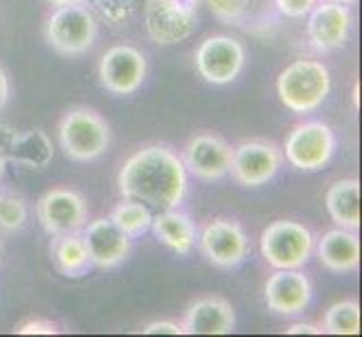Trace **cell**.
I'll use <instances>...</instances> for the list:
<instances>
[{
	"label": "cell",
	"instance_id": "6da1fadb",
	"mask_svg": "<svg viewBox=\"0 0 362 337\" xmlns=\"http://www.w3.org/2000/svg\"><path fill=\"white\" fill-rule=\"evenodd\" d=\"M117 189L122 198L158 211L180 207L187 196V169L171 148L144 146L124 162L117 173Z\"/></svg>",
	"mask_w": 362,
	"mask_h": 337
},
{
	"label": "cell",
	"instance_id": "7a4b0ae2",
	"mask_svg": "<svg viewBox=\"0 0 362 337\" xmlns=\"http://www.w3.org/2000/svg\"><path fill=\"white\" fill-rule=\"evenodd\" d=\"M331 93V72L315 59H297L277 77L279 102L295 115L317 110Z\"/></svg>",
	"mask_w": 362,
	"mask_h": 337
},
{
	"label": "cell",
	"instance_id": "3957f363",
	"mask_svg": "<svg viewBox=\"0 0 362 337\" xmlns=\"http://www.w3.org/2000/svg\"><path fill=\"white\" fill-rule=\"evenodd\" d=\"M59 146L74 162H93L110 146V126L97 110L88 106L70 108L59 122Z\"/></svg>",
	"mask_w": 362,
	"mask_h": 337
},
{
	"label": "cell",
	"instance_id": "277c9868",
	"mask_svg": "<svg viewBox=\"0 0 362 337\" xmlns=\"http://www.w3.org/2000/svg\"><path fill=\"white\" fill-rule=\"evenodd\" d=\"M261 256L274 270H302L315 252V239L297 220H274L261 232Z\"/></svg>",
	"mask_w": 362,
	"mask_h": 337
},
{
	"label": "cell",
	"instance_id": "5b68a950",
	"mask_svg": "<svg viewBox=\"0 0 362 337\" xmlns=\"http://www.w3.org/2000/svg\"><path fill=\"white\" fill-rule=\"evenodd\" d=\"M95 14L83 3L61 5L45 20V41L61 57H81L97 41Z\"/></svg>",
	"mask_w": 362,
	"mask_h": 337
},
{
	"label": "cell",
	"instance_id": "8992f818",
	"mask_svg": "<svg viewBox=\"0 0 362 337\" xmlns=\"http://www.w3.org/2000/svg\"><path fill=\"white\" fill-rule=\"evenodd\" d=\"M201 0H146L144 28L158 45H178L198 28Z\"/></svg>",
	"mask_w": 362,
	"mask_h": 337
},
{
	"label": "cell",
	"instance_id": "52a82bcc",
	"mask_svg": "<svg viewBox=\"0 0 362 337\" xmlns=\"http://www.w3.org/2000/svg\"><path fill=\"white\" fill-rule=\"evenodd\" d=\"M335 133L327 122H304L286 137L284 153L291 167L299 171H320L329 165L335 155Z\"/></svg>",
	"mask_w": 362,
	"mask_h": 337
},
{
	"label": "cell",
	"instance_id": "ba28073f",
	"mask_svg": "<svg viewBox=\"0 0 362 337\" xmlns=\"http://www.w3.org/2000/svg\"><path fill=\"white\" fill-rule=\"evenodd\" d=\"M198 74L214 85H228L241 74L245 66V47L241 41L226 34H216L198 45L194 54Z\"/></svg>",
	"mask_w": 362,
	"mask_h": 337
},
{
	"label": "cell",
	"instance_id": "9c48e42d",
	"mask_svg": "<svg viewBox=\"0 0 362 337\" xmlns=\"http://www.w3.org/2000/svg\"><path fill=\"white\" fill-rule=\"evenodd\" d=\"M97 77L110 95H133L146 79V57L133 45H115L99 59Z\"/></svg>",
	"mask_w": 362,
	"mask_h": 337
},
{
	"label": "cell",
	"instance_id": "30bf717a",
	"mask_svg": "<svg viewBox=\"0 0 362 337\" xmlns=\"http://www.w3.org/2000/svg\"><path fill=\"white\" fill-rule=\"evenodd\" d=\"M284 162L281 148L268 140H245L232 148L230 173L241 187L268 184Z\"/></svg>",
	"mask_w": 362,
	"mask_h": 337
},
{
	"label": "cell",
	"instance_id": "8fae6325",
	"mask_svg": "<svg viewBox=\"0 0 362 337\" xmlns=\"http://www.w3.org/2000/svg\"><path fill=\"white\" fill-rule=\"evenodd\" d=\"M36 218L49 236L77 232L83 230V225L88 223V205H86L79 191L57 187V189H49L39 198Z\"/></svg>",
	"mask_w": 362,
	"mask_h": 337
},
{
	"label": "cell",
	"instance_id": "7c38bea8",
	"mask_svg": "<svg viewBox=\"0 0 362 337\" xmlns=\"http://www.w3.org/2000/svg\"><path fill=\"white\" fill-rule=\"evenodd\" d=\"M203 256L216 268H236L250 252V239L239 223L230 218H216L207 223L198 236Z\"/></svg>",
	"mask_w": 362,
	"mask_h": 337
},
{
	"label": "cell",
	"instance_id": "4fadbf2b",
	"mask_svg": "<svg viewBox=\"0 0 362 337\" xmlns=\"http://www.w3.org/2000/svg\"><path fill=\"white\" fill-rule=\"evenodd\" d=\"M306 36L308 45L320 54L333 52L346 45L354 28V11L349 5L320 3L308 11Z\"/></svg>",
	"mask_w": 362,
	"mask_h": 337
},
{
	"label": "cell",
	"instance_id": "5bb4252c",
	"mask_svg": "<svg viewBox=\"0 0 362 337\" xmlns=\"http://www.w3.org/2000/svg\"><path fill=\"white\" fill-rule=\"evenodd\" d=\"M187 173L201 180H221L230 173L232 146L216 133H198L182 148Z\"/></svg>",
	"mask_w": 362,
	"mask_h": 337
},
{
	"label": "cell",
	"instance_id": "9a60e30c",
	"mask_svg": "<svg viewBox=\"0 0 362 337\" xmlns=\"http://www.w3.org/2000/svg\"><path fill=\"white\" fill-rule=\"evenodd\" d=\"M268 310L279 317L304 313L313 299V283L302 270H274L264 288Z\"/></svg>",
	"mask_w": 362,
	"mask_h": 337
},
{
	"label": "cell",
	"instance_id": "2e32d148",
	"mask_svg": "<svg viewBox=\"0 0 362 337\" xmlns=\"http://www.w3.org/2000/svg\"><path fill=\"white\" fill-rule=\"evenodd\" d=\"M81 236L93 261V268H117L129 259L131 239L110 218H97L93 223H86Z\"/></svg>",
	"mask_w": 362,
	"mask_h": 337
},
{
	"label": "cell",
	"instance_id": "e0dca14e",
	"mask_svg": "<svg viewBox=\"0 0 362 337\" xmlns=\"http://www.w3.org/2000/svg\"><path fill=\"white\" fill-rule=\"evenodd\" d=\"M180 324L185 335H230L236 329V315L228 299L209 295L196 299Z\"/></svg>",
	"mask_w": 362,
	"mask_h": 337
},
{
	"label": "cell",
	"instance_id": "ac0fdd59",
	"mask_svg": "<svg viewBox=\"0 0 362 337\" xmlns=\"http://www.w3.org/2000/svg\"><path fill=\"white\" fill-rule=\"evenodd\" d=\"M209 11L223 25L261 32L277 23V7L272 0H205Z\"/></svg>",
	"mask_w": 362,
	"mask_h": 337
},
{
	"label": "cell",
	"instance_id": "d6986e66",
	"mask_svg": "<svg viewBox=\"0 0 362 337\" xmlns=\"http://www.w3.org/2000/svg\"><path fill=\"white\" fill-rule=\"evenodd\" d=\"M320 264L333 274H351L360 268V239L351 230H329L315 245Z\"/></svg>",
	"mask_w": 362,
	"mask_h": 337
},
{
	"label": "cell",
	"instance_id": "ffe728a7",
	"mask_svg": "<svg viewBox=\"0 0 362 337\" xmlns=\"http://www.w3.org/2000/svg\"><path fill=\"white\" fill-rule=\"evenodd\" d=\"M151 230L162 245H167L171 252H176L180 256L189 254L198 241L196 223L192 220L189 214H185L178 207L160 209L151 218Z\"/></svg>",
	"mask_w": 362,
	"mask_h": 337
},
{
	"label": "cell",
	"instance_id": "44dd1931",
	"mask_svg": "<svg viewBox=\"0 0 362 337\" xmlns=\"http://www.w3.org/2000/svg\"><path fill=\"white\" fill-rule=\"evenodd\" d=\"M49 259H52L54 268L64 274V277H70V279L86 277L93 268V261L88 256V249H86L81 230L52 236Z\"/></svg>",
	"mask_w": 362,
	"mask_h": 337
},
{
	"label": "cell",
	"instance_id": "7402d4cb",
	"mask_svg": "<svg viewBox=\"0 0 362 337\" xmlns=\"http://www.w3.org/2000/svg\"><path fill=\"white\" fill-rule=\"evenodd\" d=\"M327 211L331 220L342 230L358 232L360 227V182L356 178H344L329 187Z\"/></svg>",
	"mask_w": 362,
	"mask_h": 337
},
{
	"label": "cell",
	"instance_id": "603a6c76",
	"mask_svg": "<svg viewBox=\"0 0 362 337\" xmlns=\"http://www.w3.org/2000/svg\"><path fill=\"white\" fill-rule=\"evenodd\" d=\"M52 140L43 131H25L9 142V158L28 169H43L52 160Z\"/></svg>",
	"mask_w": 362,
	"mask_h": 337
},
{
	"label": "cell",
	"instance_id": "cb8c5ba5",
	"mask_svg": "<svg viewBox=\"0 0 362 337\" xmlns=\"http://www.w3.org/2000/svg\"><path fill=\"white\" fill-rule=\"evenodd\" d=\"M110 220L129 236V239H140L142 234L151 230V207H146L144 203L131 201V198H122V203H117L110 211Z\"/></svg>",
	"mask_w": 362,
	"mask_h": 337
},
{
	"label": "cell",
	"instance_id": "d4e9b609",
	"mask_svg": "<svg viewBox=\"0 0 362 337\" xmlns=\"http://www.w3.org/2000/svg\"><path fill=\"white\" fill-rule=\"evenodd\" d=\"M322 333L329 335H358L360 333V304L342 299L327 308L322 319Z\"/></svg>",
	"mask_w": 362,
	"mask_h": 337
},
{
	"label": "cell",
	"instance_id": "484cf974",
	"mask_svg": "<svg viewBox=\"0 0 362 337\" xmlns=\"http://www.w3.org/2000/svg\"><path fill=\"white\" fill-rule=\"evenodd\" d=\"M28 220V205L23 198L11 194H0V227L7 232L21 230Z\"/></svg>",
	"mask_w": 362,
	"mask_h": 337
},
{
	"label": "cell",
	"instance_id": "4316f807",
	"mask_svg": "<svg viewBox=\"0 0 362 337\" xmlns=\"http://www.w3.org/2000/svg\"><path fill=\"white\" fill-rule=\"evenodd\" d=\"M95 5L110 25H124L135 16L142 0H95Z\"/></svg>",
	"mask_w": 362,
	"mask_h": 337
},
{
	"label": "cell",
	"instance_id": "83f0119b",
	"mask_svg": "<svg viewBox=\"0 0 362 337\" xmlns=\"http://www.w3.org/2000/svg\"><path fill=\"white\" fill-rule=\"evenodd\" d=\"M274 7L286 18H304L320 0H272Z\"/></svg>",
	"mask_w": 362,
	"mask_h": 337
},
{
	"label": "cell",
	"instance_id": "f1b7e54d",
	"mask_svg": "<svg viewBox=\"0 0 362 337\" xmlns=\"http://www.w3.org/2000/svg\"><path fill=\"white\" fill-rule=\"evenodd\" d=\"M14 333H18V335H57L59 326L49 319H28V321H21L14 329Z\"/></svg>",
	"mask_w": 362,
	"mask_h": 337
},
{
	"label": "cell",
	"instance_id": "f546056e",
	"mask_svg": "<svg viewBox=\"0 0 362 337\" xmlns=\"http://www.w3.org/2000/svg\"><path fill=\"white\" fill-rule=\"evenodd\" d=\"M144 335H185L182 324L180 321H171V319H158L146 324L142 329Z\"/></svg>",
	"mask_w": 362,
	"mask_h": 337
},
{
	"label": "cell",
	"instance_id": "4dcf8cb0",
	"mask_svg": "<svg viewBox=\"0 0 362 337\" xmlns=\"http://www.w3.org/2000/svg\"><path fill=\"white\" fill-rule=\"evenodd\" d=\"M288 335H322V326H315V324H306V321H297V324H291L288 329H286Z\"/></svg>",
	"mask_w": 362,
	"mask_h": 337
},
{
	"label": "cell",
	"instance_id": "1f68e13d",
	"mask_svg": "<svg viewBox=\"0 0 362 337\" xmlns=\"http://www.w3.org/2000/svg\"><path fill=\"white\" fill-rule=\"evenodd\" d=\"M9 93H11V85H9V77L7 72L0 68V110H3L9 102Z\"/></svg>",
	"mask_w": 362,
	"mask_h": 337
},
{
	"label": "cell",
	"instance_id": "d6a6232c",
	"mask_svg": "<svg viewBox=\"0 0 362 337\" xmlns=\"http://www.w3.org/2000/svg\"><path fill=\"white\" fill-rule=\"evenodd\" d=\"M47 3H52L54 7H61V5H77V3H86V0H47Z\"/></svg>",
	"mask_w": 362,
	"mask_h": 337
},
{
	"label": "cell",
	"instance_id": "836d02e7",
	"mask_svg": "<svg viewBox=\"0 0 362 337\" xmlns=\"http://www.w3.org/2000/svg\"><path fill=\"white\" fill-rule=\"evenodd\" d=\"M322 3H338V5H349V7H351V5L358 3V0H322Z\"/></svg>",
	"mask_w": 362,
	"mask_h": 337
},
{
	"label": "cell",
	"instance_id": "e575fe53",
	"mask_svg": "<svg viewBox=\"0 0 362 337\" xmlns=\"http://www.w3.org/2000/svg\"><path fill=\"white\" fill-rule=\"evenodd\" d=\"M3 169H5V155H3V148H0V178H3Z\"/></svg>",
	"mask_w": 362,
	"mask_h": 337
},
{
	"label": "cell",
	"instance_id": "d590c367",
	"mask_svg": "<svg viewBox=\"0 0 362 337\" xmlns=\"http://www.w3.org/2000/svg\"><path fill=\"white\" fill-rule=\"evenodd\" d=\"M0 252H3V245H0Z\"/></svg>",
	"mask_w": 362,
	"mask_h": 337
}]
</instances>
